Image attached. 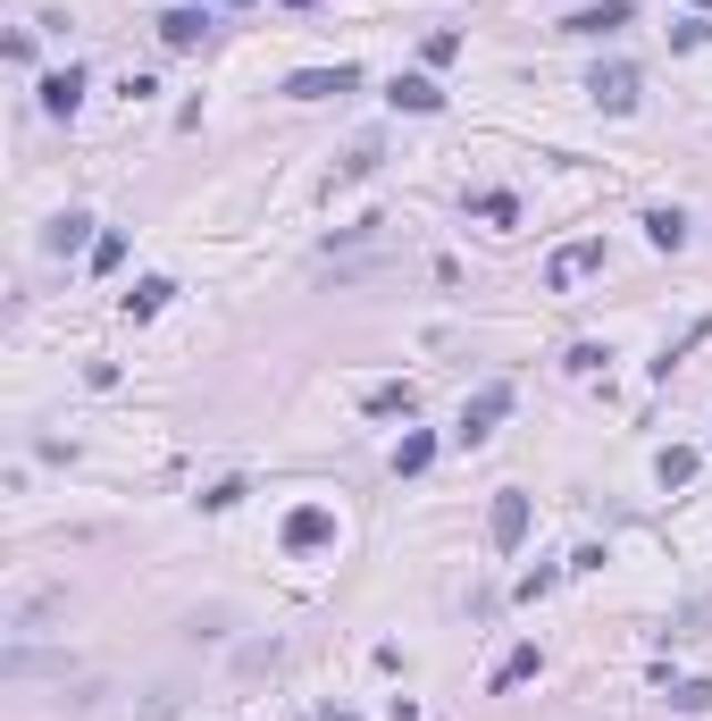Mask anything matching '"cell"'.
I'll return each mask as SVG.
<instances>
[{
	"mask_svg": "<svg viewBox=\"0 0 712 721\" xmlns=\"http://www.w3.org/2000/svg\"><path fill=\"white\" fill-rule=\"evenodd\" d=\"M504 412H511V386L495 378V386H478V395L461 403V428H452V437H461V445H487V437H495V419H504Z\"/></svg>",
	"mask_w": 712,
	"mask_h": 721,
	"instance_id": "cell-1",
	"label": "cell"
},
{
	"mask_svg": "<svg viewBox=\"0 0 712 721\" xmlns=\"http://www.w3.org/2000/svg\"><path fill=\"white\" fill-rule=\"evenodd\" d=\"M587 93H596L612 118H629V110H638V68H629V59H603L596 77H587Z\"/></svg>",
	"mask_w": 712,
	"mask_h": 721,
	"instance_id": "cell-2",
	"label": "cell"
},
{
	"mask_svg": "<svg viewBox=\"0 0 712 721\" xmlns=\"http://www.w3.org/2000/svg\"><path fill=\"white\" fill-rule=\"evenodd\" d=\"M336 93H360V68H302V77H285V101H336Z\"/></svg>",
	"mask_w": 712,
	"mask_h": 721,
	"instance_id": "cell-3",
	"label": "cell"
},
{
	"mask_svg": "<svg viewBox=\"0 0 712 721\" xmlns=\"http://www.w3.org/2000/svg\"><path fill=\"white\" fill-rule=\"evenodd\" d=\"M603 268V235H587V244H562L553 261H545V285L562 294V285H579V277H596Z\"/></svg>",
	"mask_w": 712,
	"mask_h": 721,
	"instance_id": "cell-4",
	"label": "cell"
},
{
	"mask_svg": "<svg viewBox=\"0 0 712 721\" xmlns=\"http://www.w3.org/2000/svg\"><path fill=\"white\" fill-rule=\"evenodd\" d=\"M93 227H101L93 210H59L51 227H42V252H59V261H75V252H84V244H101Z\"/></svg>",
	"mask_w": 712,
	"mask_h": 721,
	"instance_id": "cell-5",
	"label": "cell"
},
{
	"mask_svg": "<svg viewBox=\"0 0 712 721\" xmlns=\"http://www.w3.org/2000/svg\"><path fill=\"white\" fill-rule=\"evenodd\" d=\"M487 537H495V554H511V546L528 537V495H520V487H504V495H495V512H487Z\"/></svg>",
	"mask_w": 712,
	"mask_h": 721,
	"instance_id": "cell-6",
	"label": "cell"
},
{
	"mask_svg": "<svg viewBox=\"0 0 712 721\" xmlns=\"http://www.w3.org/2000/svg\"><path fill=\"white\" fill-rule=\"evenodd\" d=\"M629 18H638L629 0H596V9H570V18H562V34H620Z\"/></svg>",
	"mask_w": 712,
	"mask_h": 721,
	"instance_id": "cell-7",
	"label": "cell"
},
{
	"mask_svg": "<svg viewBox=\"0 0 712 721\" xmlns=\"http://www.w3.org/2000/svg\"><path fill=\"white\" fill-rule=\"evenodd\" d=\"M327 537H336V512H327V504H302L294 520H285V546L294 554H311V546H327Z\"/></svg>",
	"mask_w": 712,
	"mask_h": 721,
	"instance_id": "cell-8",
	"label": "cell"
},
{
	"mask_svg": "<svg viewBox=\"0 0 712 721\" xmlns=\"http://www.w3.org/2000/svg\"><path fill=\"white\" fill-rule=\"evenodd\" d=\"M160 42H169V51H202L210 42V9H169V18H160Z\"/></svg>",
	"mask_w": 712,
	"mask_h": 721,
	"instance_id": "cell-9",
	"label": "cell"
},
{
	"mask_svg": "<svg viewBox=\"0 0 712 721\" xmlns=\"http://www.w3.org/2000/svg\"><path fill=\"white\" fill-rule=\"evenodd\" d=\"M75 101H84V68L68 59L59 77H42V110H51V118H75Z\"/></svg>",
	"mask_w": 712,
	"mask_h": 721,
	"instance_id": "cell-10",
	"label": "cell"
},
{
	"mask_svg": "<svg viewBox=\"0 0 712 721\" xmlns=\"http://www.w3.org/2000/svg\"><path fill=\"white\" fill-rule=\"evenodd\" d=\"M377 160H386V134H360L353 152L336 160V185H360V176H377Z\"/></svg>",
	"mask_w": 712,
	"mask_h": 721,
	"instance_id": "cell-11",
	"label": "cell"
},
{
	"mask_svg": "<svg viewBox=\"0 0 712 721\" xmlns=\"http://www.w3.org/2000/svg\"><path fill=\"white\" fill-rule=\"evenodd\" d=\"M411 386H403V378H394V386H369V395H360V412H369V419H411Z\"/></svg>",
	"mask_w": 712,
	"mask_h": 721,
	"instance_id": "cell-12",
	"label": "cell"
},
{
	"mask_svg": "<svg viewBox=\"0 0 712 721\" xmlns=\"http://www.w3.org/2000/svg\"><path fill=\"white\" fill-rule=\"evenodd\" d=\"M645 244L679 252V244H688V210H645Z\"/></svg>",
	"mask_w": 712,
	"mask_h": 721,
	"instance_id": "cell-13",
	"label": "cell"
},
{
	"mask_svg": "<svg viewBox=\"0 0 712 721\" xmlns=\"http://www.w3.org/2000/svg\"><path fill=\"white\" fill-rule=\"evenodd\" d=\"M537 671H545V654H537V646H511L504 663H495V697H504V688H520V680H537Z\"/></svg>",
	"mask_w": 712,
	"mask_h": 721,
	"instance_id": "cell-14",
	"label": "cell"
},
{
	"mask_svg": "<svg viewBox=\"0 0 712 721\" xmlns=\"http://www.w3.org/2000/svg\"><path fill=\"white\" fill-rule=\"evenodd\" d=\"M386 101H394V110H419V118H428V110H445V93H436L428 77H394V93H386Z\"/></svg>",
	"mask_w": 712,
	"mask_h": 721,
	"instance_id": "cell-15",
	"label": "cell"
},
{
	"mask_svg": "<svg viewBox=\"0 0 712 721\" xmlns=\"http://www.w3.org/2000/svg\"><path fill=\"white\" fill-rule=\"evenodd\" d=\"M169 294H176L169 277H134V294H126V319H151V311L169 303Z\"/></svg>",
	"mask_w": 712,
	"mask_h": 721,
	"instance_id": "cell-16",
	"label": "cell"
},
{
	"mask_svg": "<svg viewBox=\"0 0 712 721\" xmlns=\"http://www.w3.org/2000/svg\"><path fill=\"white\" fill-rule=\"evenodd\" d=\"M428 461H436V437H403L394 445V478H419Z\"/></svg>",
	"mask_w": 712,
	"mask_h": 721,
	"instance_id": "cell-17",
	"label": "cell"
},
{
	"mask_svg": "<svg viewBox=\"0 0 712 721\" xmlns=\"http://www.w3.org/2000/svg\"><path fill=\"white\" fill-rule=\"evenodd\" d=\"M654 478H662V487H688V478H695V454H688V445H671V454L654 461Z\"/></svg>",
	"mask_w": 712,
	"mask_h": 721,
	"instance_id": "cell-18",
	"label": "cell"
},
{
	"mask_svg": "<svg viewBox=\"0 0 712 721\" xmlns=\"http://www.w3.org/2000/svg\"><path fill=\"white\" fill-rule=\"evenodd\" d=\"M671 704L679 713H712V680H671Z\"/></svg>",
	"mask_w": 712,
	"mask_h": 721,
	"instance_id": "cell-19",
	"label": "cell"
},
{
	"mask_svg": "<svg viewBox=\"0 0 712 721\" xmlns=\"http://www.w3.org/2000/svg\"><path fill=\"white\" fill-rule=\"evenodd\" d=\"M469 210H478L487 227H511V219H520V202H511V193H478V202H469Z\"/></svg>",
	"mask_w": 712,
	"mask_h": 721,
	"instance_id": "cell-20",
	"label": "cell"
},
{
	"mask_svg": "<svg viewBox=\"0 0 712 721\" xmlns=\"http://www.w3.org/2000/svg\"><path fill=\"white\" fill-rule=\"evenodd\" d=\"M603 360H612L603 344H570V353H562V369H579V378H587V369H603Z\"/></svg>",
	"mask_w": 712,
	"mask_h": 721,
	"instance_id": "cell-21",
	"label": "cell"
},
{
	"mask_svg": "<svg viewBox=\"0 0 712 721\" xmlns=\"http://www.w3.org/2000/svg\"><path fill=\"white\" fill-rule=\"evenodd\" d=\"M118 261H126V235L110 227V235H101V244H93V268H118Z\"/></svg>",
	"mask_w": 712,
	"mask_h": 721,
	"instance_id": "cell-22",
	"label": "cell"
},
{
	"mask_svg": "<svg viewBox=\"0 0 712 721\" xmlns=\"http://www.w3.org/2000/svg\"><path fill=\"white\" fill-rule=\"evenodd\" d=\"M285 9H311V0H285Z\"/></svg>",
	"mask_w": 712,
	"mask_h": 721,
	"instance_id": "cell-23",
	"label": "cell"
},
{
	"mask_svg": "<svg viewBox=\"0 0 712 721\" xmlns=\"http://www.w3.org/2000/svg\"><path fill=\"white\" fill-rule=\"evenodd\" d=\"M327 721H353V713H327Z\"/></svg>",
	"mask_w": 712,
	"mask_h": 721,
	"instance_id": "cell-24",
	"label": "cell"
},
{
	"mask_svg": "<svg viewBox=\"0 0 712 721\" xmlns=\"http://www.w3.org/2000/svg\"><path fill=\"white\" fill-rule=\"evenodd\" d=\"M193 9H210V0H193Z\"/></svg>",
	"mask_w": 712,
	"mask_h": 721,
	"instance_id": "cell-25",
	"label": "cell"
}]
</instances>
